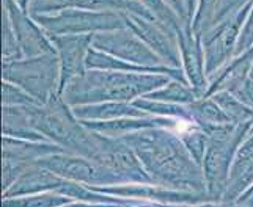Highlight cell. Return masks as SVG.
I'll list each match as a JSON object with an SVG mask.
<instances>
[{
  "label": "cell",
  "instance_id": "obj_1",
  "mask_svg": "<svg viewBox=\"0 0 253 207\" xmlns=\"http://www.w3.org/2000/svg\"><path fill=\"white\" fill-rule=\"evenodd\" d=\"M120 138L135 151L153 184L206 193L203 168L192 157L176 131L148 127Z\"/></svg>",
  "mask_w": 253,
  "mask_h": 207
},
{
  "label": "cell",
  "instance_id": "obj_2",
  "mask_svg": "<svg viewBox=\"0 0 253 207\" xmlns=\"http://www.w3.org/2000/svg\"><path fill=\"white\" fill-rule=\"evenodd\" d=\"M173 77L153 72H125L107 69H86V72L69 82L62 98L71 107L106 101H129L150 94Z\"/></svg>",
  "mask_w": 253,
  "mask_h": 207
},
{
  "label": "cell",
  "instance_id": "obj_3",
  "mask_svg": "<svg viewBox=\"0 0 253 207\" xmlns=\"http://www.w3.org/2000/svg\"><path fill=\"white\" fill-rule=\"evenodd\" d=\"M29 110L33 127L49 141L68 152L96 159L99 151V134L90 131L81 119H77L73 107L62 94H55L46 102L33 104Z\"/></svg>",
  "mask_w": 253,
  "mask_h": 207
},
{
  "label": "cell",
  "instance_id": "obj_4",
  "mask_svg": "<svg viewBox=\"0 0 253 207\" xmlns=\"http://www.w3.org/2000/svg\"><path fill=\"white\" fill-rule=\"evenodd\" d=\"M203 131L209 135L208 149L202 163L206 193L211 204H222L234 155L250 134V123H223L203 127Z\"/></svg>",
  "mask_w": 253,
  "mask_h": 207
},
{
  "label": "cell",
  "instance_id": "obj_5",
  "mask_svg": "<svg viewBox=\"0 0 253 207\" xmlns=\"http://www.w3.org/2000/svg\"><path fill=\"white\" fill-rule=\"evenodd\" d=\"M2 77L3 80L21 86L40 102H46L52 96L60 94L58 55L55 52L3 62Z\"/></svg>",
  "mask_w": 253,
  "mask_h": 207
},
{
  "label": "cell",
  "instance_id": "obj_6",
  "mask_svg": "<svg viewBox=\"0 0 253 207\" xmlns=\"http://www.w3.org/2000/svg\"><path fill=\"white\" fill-rule=\"evenodd\" d=\"M35 19L47 34H94L126 27L123 13L66 8L62 11L35 14Z\"/></svg>",
  "mask_w": 253,
  "mask_h": 207
},
{
  "label": "cell",
  "instance_id": "obj_7",
  "mask_svg": "<svg viewBox=\"0 0 253 207\" xmlns=\"http://www.w3.org/2000/svg\"><path fill=\"white\" fill-rule=\"evenodd\" d=\"M250 6L252 3L246 5L239 11L230 14L225 19L215 22L202 36L208 77L212 75L217 69H220L225 63H228L236 55V46L241 29L249 14Z\"/></svg>",
  "mask_w": 253,
  "mask_h": 207
},
{
  "label": "cell",
  "instance_id": "obj_8",
  "mask_svg": "<svg viewBox=\"0 0 253 207\" xmlns=\"http://www.w3.org/2000/svg\"><path fill=\"white\" fill-rule=\"evenodd\" d=\"M37 163L49 168L63 179L74 180V182H81L85 185L102 187L123 184L115 172H112L107 167H104L101 162L76 152H55L41 159Z\"/></svg>",
  "mask_w": 253,
  "mask_h": 207
},
{
  "label": "cell",
  "instance_id": "obj_9",
  "mask_svg": "<svg viewBox=\"0 0 253 207\" xmlns=\"http://www.w3.org/2000/svg\"><path fill=\"white\" fill-rule=\"evenodd\" d=\"M94 190H99L104 193H110L115 196L123 198H134V200L145 201L148 206L151 204H211L209 198L203 192H194V190H181L171 188L159 184H142V182H126V184H113V185H102L94 187Z\"/></svg>",
  "mask_w": 253,
  "mask_h": 207
},
{
  "label": "cell",
  "instance_id": "obj_10",
  "mask_svg": "<svg viewBox=\"0 0 253 207\" xmlns=\"http://www.w3.org/2000/svg\"><path fill=\"white\" fill-rule=\"evenodd\" d=\"M93 47L135 65H142V66L165 65L161 60V57L148 47L143 42V39L140 36H137L129 27L94 33Z\"/></svg>",
  "mask_w": 253,
  "mask_h": 207
},
{
  "label": "cell",
  "instance_id": "obj_11",
  "mask_svg": "<svg viewBox=\"0 0 253 207\" xmlns=\"http://www.w3.org/2000/svg\"><path fill=\"white\" fill-rule=\"evenodd\" d=\"M104 167L121 179V182H142L148 184L153 180L146 172L143 163L130 146L121 138L106 137L99 134V151L96 159Z\"/></svg>",
  "mask_w": 253,
  "mask_h": 207
},
{
  "label": "cell",
  "instance_id": "obj_12",
  "mask_svg": "<svg viewBox=\"0 0 253 207\" xmlns=\"http://www.w3.org/2000/svg\"><path fill=\"white\" fill-rule=\"evenodd\" d=\"M123 16L126 27L132 30L137 36H140L145 44L154 50L165 65L182 68L176 34L153 17H146L137 13H123Z\"/></svg>",
  "mask_w": 253,
  "mask_h": 207
},
{
  "label": "cell",
  "instance_id": "obj_13",
  "mask_svg": "<svg viewBox=\"0 0 253 207\" xmlns=\"http://www.w3.org/2000/svg\"><path fill=\"white\" fill-rule=\"evenodd\" d=\"M3 14L11 24L24 57L55 54L57 52L47 32L30 13L24 11L14 0H3Z\"/></svg>",
  "mask_w": 253,
  "mask_h": 207
},
{
  "label": "cell",
  "instance_id": "obj_14",
  "mask_svg": "<svg viewBox=\"0 0 253 207\" xmlns=\"http://www.w3.org/2000/svg\"><path fill=\"white\" fill-rule=\"evenodd\" d=\"M60 62V94L76 77L86 72V57L93 46V34H49Z\"/></svg>",
  "mask_w": 253,
  "mask_h": 207
},
{
  "label": "cell",
  "instance_id": "obj_15",
  "mask_svg": "<svg viewBox=\"0 0 253 207\" xmlns=\"http://www.w3.org/2000/svg\"><path fill=\"white\" fill-rule=\"evenodd\" d=\"M178 44L181 52L182 71L186 74L187 82L205 94L208 88V74L205 65V50L200 34L192 27V19H187L178 30Z\"/></svg>",
  "mask_w": 253,
  "mask_h": 207
},
{
  "label": "cell",
  "instance_id": "obj_16",
  "mask_svg": "<svg viewBox=\"0 0 253 207\" xmlns=\"http://www.w3.org/2000/svg\"><path fill=\"white\" fill-rule=\"evenodd\" d=\"M66 8H84V10L118 11V13H137L146 17H153L138 0H30L29 13L47 14L62 11ZM154 19V17H153Z\"/></svg>",
  "mask_w": 253,
  "mask_h": 207
},
{
  "label": "cell",
  "instance_id": "obj_17",
  "mask_svg": "<svg viewBox=\"0 0 253 207\" xmlns=\"http://www.w3.org/2000/svg\"><path fill=\"white\" fill-rule=\"evenodd\" d=\"M63 182L65 179L55 174L54 171L40 165V163H32L10 188L2 192V200L42 192H58Z\"/></svg>",
  "mask_w": 253,
  "mask_h": 207
},
{
  "label": "cell",
  "instance_id": "obj_18",
  "mask_svg": "<svg viewBox=\"0 0 253 207\" xmlns=\"http://www.w3.org/2000/svg\"><path fill=\"white\" fill-rule=\"evenodd\" d=\"M253 65V47L234 55L228 63L208 77V88L203 96H212L217 91H231L246 79Z\"/></svg>",
  "mask_w": 253,
  "mask_h": 207
},
{
  "label": "cell",
  "instance_id": "obj_19",
  "mask_svg": "<svg viewBox=\"0 0 253 207\" xmlns=\"http://www.w3.org/2000/svg\"><path fill=\"white\" fill-rule=\"evenodd\" d=\"M74 115L81 121H109L125 116H146L134 102L129 101H106L96 104H84L73 107Z\"/></svg>",
  "mask_w": 253,
  "mask_h": 207
},
{
  "label": "cell",
  "instance_id": "obj_20",
  "mask_svg": "<svg viewBox=\"0 0 253 207\" xmlns=\"http://www.w3.org/2000/svg\"><path fill=\"white\" fill-rule=\"evenodd\" d=\"M65 151L52 141H30L22 138L3 135L2 138V157H10L25 163H37L50 154Z\"/></svg>",
  "mask_w": 253,
  "mask_h": 207
},
{
  "label": "cell",
  "instance_id": "obj_21",
  "mask_svg": "<svg viewBox=\"0 0 253 207\" xmlns=\"http://www.w3.org/2000/svg\"><path fill=\"white\" fill-rule=\"evenodd\" d=\"M187 107H189L190 123L200 126L202 129L208 126L230 123L228 116L223 113V110L214 101L212 96H200L194 102L187 104Z\"/></svg>",
  "mask_w": 253,
  "mask_h": 207
},
{
  "label": "cell",
  "instance_id": "obj_22",
  "mask_svg": "<svg viewBox=\"0 0 253 207\" xmlns=\"http://www.w3.org/2000/svg\"><path fill=\"white\" fill-rule=\"evenodd\" d=\"M200 96H202L200 91L195 90L190 83L181 82L176 79L169 80L165 85H162L161 88L146 94V98L164 101V102H173V104H190Z\"/></svg>",
  "mask_w": 253,
  "mask_h": 207
},
{
  "label": "cell",
  "instance_id": "obj_23",
  "mask_svg": "<svg viewBox=\"0 0 253 207\" xmlns=\"http://www.w3.org/2000/svg\"><path fill=\"white\" fill-rule=\"evenodd\" d=\"M214 101L219 104L223 113L228 116L230 123L233 124H252L253 119V108H250L247 104H244L236 94L231 91H217L212 94Z\"/></svg>",
  "mask_w": 253,
  "mask_h": 207
},
{
  "label": "cell",
  "instance_id": "obj_24",
  "mask_svg": "<svg viewBox=\"0 0 253 207\" xmlns=\"http://www.w3.org/2000/svg\"><path fill=\"white\" fill-rule=\"evenodd\" d=\"M135 105L143 110L148 115H158V116H167L174 119H182L190 123V115H189V107L187 104H173V102H164L151 98H137L132 101Z\"/></svg>",
  "mask_w": 253,
  "mask_h": 207
},
{
  "label": "cell",
  "instance_id": "obj_25",
  "mask_svg": "<svg viewBox=\"0 0 253 207\" xmlns=\"http://www.w3.org/2000/svg\"><path fill=\"white\" fill-rule=\"evenodd\" d=\"M176 132L179 134L182 143L186 144L187 151L192 154V157L202 165L203 157H205L206 149H208L209 135L200 126H197L194 123H187V121L179 124Z\"/></svg>",
  "mask_w": 253,
  "mask_h": 207
},
{
  "label": "cell",
  "instance_id": "obj_26",
  "mask_svg": "<svg viewBox=\"0 0 253 207\" xmlns=\"http://www.w3.org/2000/svg\"><path fill=\"white\" fill-rule=\"evenodd\" d=\"M5 206H29V207H60L66 204H74L69 196L58 192H42L14 198H3Z\"/></svg>",
  "mask_w": 253,
  "mask_h": 207
},
{
  "label": "cell",
  "instance_id": "obj_27",
  "mask_svg": "<svg viewBox=\"0 0 253 207\" xmlns=\"http://www.w3.org/2000/svg\"><path fill=\"white\" fill-rule=\"evenodd\" d=\"M138 2L146 8V11L150 13L156 21L165 25L170 32H173L178 36L179 27L187 19H182L165 0H138Z\"/></svg>",
  "mask_w": 253,
  "mask_h": 207
},
{
  "label": "cell",
  "instance_id": "obj_28",
  "mask_svg": "<svg viewBox=\"0 0 253 207\" xmlns=\"http://www.w3.org/2000/svg\"><path fill=\"white\" fill-rule=\"evenodd\" d=\"M220 3L222 0H198L197 2V10L194 14V19H192V27H194L197 34H200V38L212 27Z\"/></svg>",
  "mask_w": 253,
  "mask_h": 207
},
{
  "label": "cell",
  "instance_id": "obj_29",
  "mask_svg": "<svg viewBox=\"0 0 253 207\" xmlns=\"http://www.w3.org/2000/svg\"><path fill=\"white\" fill-rule=\"evenodd\" d=\"M40 102L33 96L8 80H3L2 83V105H11V107H29L33 104Z\"/></svg>",
  "mask_w": 253,
  "mask_h": 207
},
{
  "label": "cell",
  "instance_id": "obj_30",
  "mask_svg": "<svg viewBox=\"0 0 253 207\" xmlns=\"http://www.w3.org/2000/svg\"><path fill=\"white\" fill-rule=\"evenodd\" d=\"M30 165L32 163L19 162L10 157H2V192L10 188Z\"/></svg>",
  "mask_w": 253,
  "mask_h": 207
},
{
  "label": "cell",
  "instance_id": "obj_31",
  "mask_svg": "<svg viewBox=\"0 0 253 207\" xmlns=\"http://www.w3.org/2000/svg\"><path fill=\"white\" fill-rule=\"evenodd\" d=\"M2 54H3V62H11V60L21 58L22 50L19 47V42L16 39L14 30L11 27L8 17L3 14V41H2Z\"/></svg>",
  "mask_w": 253,
  "mask_h": 207
},
{
  "label": "cell",
  "instance_id": "obj_32",
  "mask_svg": "<svg viewBox=\"0 0 253 207\" xmlns=\"http://www.w3.org/2000/svg\"><path fill=\"white\" fill-rule=\"evenodd\" d=\"M250 47H253V2L241 29V34H239L238 46H236V55L249 50Z\"/></svg>",
  "mask_w": 253,
  "mask_h": 207
},
{
  "label": "cell",
  "instance_id": "obj_33",
  "mask_svg": "<svg viewBox=\"0 0 253 207\" xmlns=\"http://www.w3.org/2000/svg\"><path fill=\"white\" fill-rule=\"evenodd\" d=\"M253 0H222V3H220V8H219V11H217V16H215V22H219L222 19H225V17H228L230 14L233 13H236L239 11L241 8H244L246 5L252 3ZM212 24V25H214ZM203 36V34H202Z\"/></svg>",
  "mask_w": 253,
  "mask_h": 207
},
{
  "label": "cell",
  "instance_id": "obj_34",
  "mask_svg": "<svg viewBox=\"0 0 253 207\" xmlns=\"http://www.w3.org/2000/svg\"><path fill=\"white\" fill-rule=\"evenodd\" d=\"M231 93L236 94V96L244 104H247L250 108H253V80L250 79L249 75L236 86V88H233Z\"/></svg>",
  "mask_w": 253,
  "mask_h": 207
},
{
  "label": "cell",
  "instance_id": "obj_35",
  "mask_svg": "<svg viewBox=\"0 0 253 207\" xmlns=\"http://www.w3.org/2000/svg\"><path fill=\"white\" fill-rule=\"evenodd\" d=\"M174 11H176L182 19H190L189 14H187V10H186V3H184V0H165Z\"/></svg>",
  "mask_w": 253,
  "mask_h": 207
},
{
  "label": "cell",
  "instance_id": "obj_36",
  "mask_svg": "<svg viewBox=\"0 0 253 207\" xmlns=\"http://www.w3.org/2000/svg\"><path fill=\"white\" fill-rule=\"evenodd\" d=\"M234 204L236 206H253V184L238 198Z\"/></svg>",
  "mask_w": 253,
  "mask_h": 207
},
{
  "label": "cell",
  "instance_id": "obj_37",
  "mask_svg": "<svg viewBox=\"0 0 253 207\" xmlns=\"http://www.w3.org/2000/svg\"><path fill=\"white\" fill-rule=\"evenodd\" d=\"M197 2H198V0H184L186 10H187V14H189L190 19H194V14H195V10H197Z\"/></svg>",
  "mask_w": 253,
  "mask_h": 207
},
{
  "label": "cell",
  "instance_id": "obj_38",
  "mask_svg": "<svg viewBox=\"0 0 253 207\" xmlns=\"http://www.w3.org/2000/svg\"><path fill=\"white\" fill-rule=\"evenodd\" d=\"M14 2L19 5L24 11H27L29 13V8H30V0H14Z\"/></svg>",
  "mask_w": 253,
  "mask_h": 207
},
{
  "label": "cell",
  "instance_id": "obj_39",
  "mask_svg": "<svg viewBox=\"0 0 253 207\" xmlns=\"http://www.w3.org/2000/svg\"><path fill=\"white\" fill-rule=\"evenodd\" d=\"M250 132H253V119H252V124H250Z\"/></svg>",
  "mask_w": 253,
  "mask_h": 207
}]
</instances>
